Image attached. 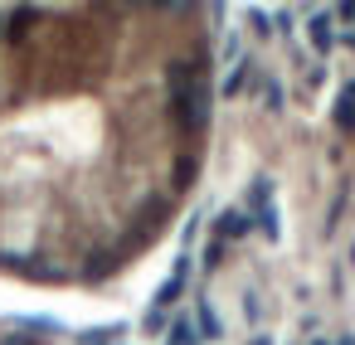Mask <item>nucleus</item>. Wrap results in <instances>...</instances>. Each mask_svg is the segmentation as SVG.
<instances>
[{"label": "nucleus", "instance_id": "1", "mask_svg": "<svg viewBox=\"0 0 355 345\" xmlns=\"http://www.w3.org/2000/svg\"><path fill=\"white\" fill-rule=\"evenodd\" d=\"M0 345H35V340H30V335H6Z\"/></svg>", "mask_w": 355, "mask_h": 345}, {"label": "nucleus", "instance_id": "2", "mask_svg": "<svg viewBox=\"0 0 355 345\" xmlns=\"http://www.w3.org/2000/svg\"><path fill=\"white\" fill-rule=\"evenodd\" d=\"M253 345H268V340H253Z\"/></svg>", "mask_w": 355, "mask_h": 345}]
</instances>
